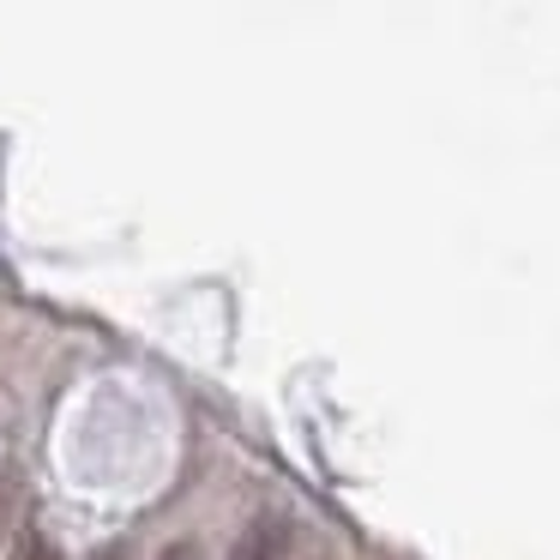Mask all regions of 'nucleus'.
Returning a JSON list of instances; mask_svg holds the SVG:
<instances>
[{
  "label": "nucleus",
  "instance_id": "nucleus-1",
  "mask_svg": "<svg viewBox=\"0 0 560 560\" xmlns=\"http://www.w3.org/2000/svg\"><path fill=\"white\" fill-rule=\"evenodd\" d=\"M283 548H290V524L266 512V518H254L242 530V542L230 548V560H283Z\"/></svg>",
  "mask_w": 560,
  "mask_h": 560
},
{
  "label": "nucleus",
  "instance_id": "nucleus-2",
  "mask_svg": "<svg viewBox=\"0 0 560 560\" xmlns=\"http://www.w3.org/2000/svg\"><path fill=\"white\" fill-rule=\"evenodd\" d=\"M158 560H199V542H170Z\"/></svg>",
  "mask_w": 560,
  "mask_h": 560
},
{
  "label": "nucleus",
  "instance_id": "nucleus-3",
  "mask_svg": "<svg viewBox=\"0 0 560 560\" xmlns=\"http://www.w3.org/2000/svg\"><path fill=\"white\" fill-rule=\"evenodd\" d=\"M19 560H55V548H49V542H31V548H25V555H19Z\"/></svg>",
  "mask_w": 560,
  "mask_h": 560
},
{
  "label": "nucleus",
  "instance_id": "nucleus-4",
  "mask_svg": "<svg viewBox=\"0 0 560 560\" xmlns=\"http://www.w3.org/2000/svg\"><path fill=\"white\" fill-rule=\"evenodd\" d=\"M91 560H127V548H121V542H109V548H97Z\"/></svg>",
  "mask_w": 560,
  "mask_h": 560
}]
</instances>
